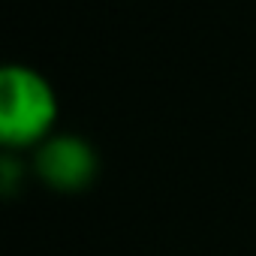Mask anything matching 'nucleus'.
I'll return each instance as SVG.
<instances>
[{
  "instance_id": "nucleus-1",
  "label": "nucleus",
  "mask_w": 256,
  "mask_h": 256,
  "mask_svg": "<svg viewBox=\"0 0 256 256\" xmlns=\"http://www.w3.org/2000/svg\"><path fill=\"white\" fill-rule=\"evenodd\" d=\"M58 118V96L46 76L10 64L0 72V139L10 148L36 145Z\"/></svg>"
},
{
  "instance_id": "nucleus-2",
  "label": "nucleus",
  "mask_w": 256,
  "mask_h": 256,
  "mask_svg": "<svg viewBox=\"0 0 256 256\" xmlns=\"http://www.w3.org/2000/svg\"><path fill=\"white\" fill-rule=\"evenodd\" d=\"M36 172L58 190H78L96 175V154L78 136H54L40 145Z\"/></svg>"
}]
</instances>
